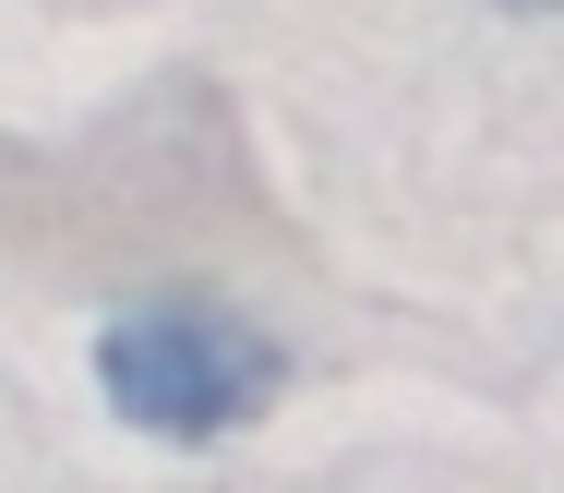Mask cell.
I'll return each instance as SVG.
<instances>
[{"label": "cell", "instance_id": "6da1fadb", "mask_svg": "<svg viewBox=\"0 0 564 493\" xmlns=\"http://www.w3.org/2000/svg\"><path fill=\"white\" fill-rule=\"evenodd\" d=\"M97 397L156 446H217L289 397V350L217 301H144L97 337Z\"/></svg>", "mask_w": 564, "mask_h": 493}, {"label": "cell", "instance_id": "7a4b0ae2", "mask_svg": "<svg viewBox=\"0 0 564 493\" xmlns=\"http://www.w3.org/2000/svg\"><path fill=\"white\" fill-rule=\"evenodd\" d=\"M505 12H529V24H541V12H564V0H505Z\"/></svg>", "mask_w": 564, "mask_h": 493}]
</instances>
